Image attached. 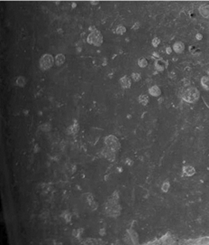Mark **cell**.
Listing matches in <instances>:
<instances>
[{
	"label": "cell",
	"instance_id": "cell-13",
	"mask_svg": "<svg viewBox=\"0 0 209 245\" xmlns=\"http://www.w3.org/2000/svg\"><path fill=\"white\" fill-rule=\"evenodd\" d=\"M64 63H65V56L63 55V54H62V53L57 54L56 57H55V63H56V65L60 66V65H62Z\"/></svg>",
	"mask_w": 209,
	"mask_h": 245
},
{
	"label": "cell",
	"instance_id": "cell-4",
	"mask_svg": "<svg viewBox=\"0 0 209 245\" xmlns=\"http://www.w3.org/2000/svg\"><path fill=\"white\" fill-rule=\"evenodd\" d=\"M105 144L106 147H110L114 151H117L120 148V143L114 136H107L105 139Z\"/></svg>",
	"mask_w": 209,
	"mask_h": 245
},
{
	"label": "cell",
	"instance_id": "cell-6",
	"mask_svg": "<svg viewBox=\"0 0 209 245\" xmlns=\"http://www.w3.org/2000/svg\"><path fill=\"white\" fill-rule=\"evenodd\" d=\"M199 13L203 17L209 18V3L202 5L199 8Z\"/></svg>",
	"mask_w": 209,
	"mask_h": 245
},
{
	"label": "cell",
	"instance_id": "cell-28",
	"mask_svg": "<svg viewBox=\"0 0 209 245\" xmlns=\"http://www.w3.org/2000/svg\"><path fill=\"white\" fill-rule=\"evenodd\" d=\"M99 233H100V235H105V234H106V233H105V229H101Z\"/></svg>",
	"mask_w": 209,
	"mask_h": 245
},
{
	"label": "cell",
	"instance_id": "cell-9",
	"mask_svg": "<svg viewBox=\"0 0 209 245\" xmlns=\"http://www.w3.org/2000/svg\"><path fill=\"white\" fill-rule=\"evenodd\" d=\"M149 93L153 97H158V96H160V95L161 94V91H160V89L157 85H154V86L151 87L149 89Z\"/></svg>",
	"mask_w": 209,
	"mask_h": 245
},
{
	"label": "cell",
	"instance_id": "cell-3",
	"mask_svg": "<svg viewBox=\"0 0 209 245\" xmlns=\"http://www.w3.org/2000/svg\"><path fill=\"white\" fill-rule=\"evenodd\" d=\"M54 63V58L50 53H46L40 59V67L42 70H48Z\"/></svg>",
	"mask_w": 209,
	"mask_h": 245
},
{
	"label": "cell",
	"instance_id": "cell-25",
	"mask_svg": "<svg viewBox=\"0 0 209 245\" xmlns=\"http://www.w3.org/2000/svg\"><path fill=\"white\" fill-rule=\"evenodd\" d=\"M139 27H140V23H139V22H136L135 24L133 25V30H137V29L139 28Z\"/></svg>",
	"mask_w": 209,
	"mask_h": 245
},
{
	"label": "cell",
	"instance_id": "cell-33",
	"mask_svg": "<svg viewBox=\"0 0 209 245\" xmlns=\"http://www.w3.org/2000/svg\"><path fill=\"white\" fill-rule=\"evenodd\" d=\"M91 4H92V5H97V4H98V2H97V1L93 2V1H92V2H91Z\"/></svg>",
	"mask_w": 209,
	"mask_h": 245
},
{
	"label": "cell",
	"instance_id": "cell-10",
	"mask_svg": "<svg viewBox=\"0 0 209 245\" xmlns=\"http://www.w3.org/2000/svg\"><path fill=\"white\" fill-rule=\"evenodd\" d=\"M167 63H165L164 61L162 60H157L156 62H155V68H156V70L160 71V72H162L165 67H167Z\"/></svg>",
	"mask_w": 209,
	"mask_h": 245
},
{
	"label": "cell",
	"instance_id": "cell-23",
	"mask_svg": "<svg viewBox=\"0 0 209 245\" xmlns=\"http://www.w3.org/2000/svg\"><path fill=\"white\" fill-rule=\"evenodd\" d=\"M160 40L158 37H154V38L152 39V45H153L154 47H158L159 44H160Z\"/></svg>",
	"mask_w": 209,
	"mask_h": 245
},
{
	"label": "cell",
	"instance_id": "cell-7",
	"mask_svg": "<svg viewBox=\"0 0 209 245\" xmlns=\"http://www.w3.org/2000/svg\"><path fill=\"white\" fill-rule=\"evenodd\" d=\"M119 83H120L121 86H122L124 89H129V88L131 87V84H132L131 80H130V78L128 77V76H124V77H122V78L120 79Z\"/></svg>",
	"mask_w": 209,
	"mask_h": 245
},
{
	"label": "cell",
	"instance_id": "cell-17",
	"mask_svg": "<svg viewBox=\"0 0 209 245\" xmlns=\"http://www.w3.org/2000/svg\"><path fill=\"white\" fill-rule=\"evenodd\" d=\"M147 64H148V62H147V60H146L145 58H140V59L138 60V65H139L140 67L144 68V67L147 66Z\"/></svg>",
	"mask_w": 209,
	"mask_h": 245
},
{
	"label": "cell",
	"instance_id": "cell-26",
	"mask_svg": "<svg viewBox=\"0 0 209 245\" xmlns=\"http://www.w3.org/2000/svg\"><path fill=\"white\" fill-rule=\"evenodd\" d=\"M171 52H172V48H171V47H167V49H166V53H167L168 54H170V53H171Z\"/></svg>",
	"mask_w": 209,
	"mask_h": 245
},
{
	"label": "cell",
	"instance_id": "cell-2",
	"mask_svg": "<svg viewBox=\"0 0 209 245\" xmlns=\"http://www.w3.org/2000/svg\"><path fill=\"white\" fill-rule=\"evenodd\" d=\"M87 43L89 44H93L95 46H100L103 44V36L98 30H95L89 33V35L87 38Z\"/></svg>",
	"mask_w": 209,
	"mask_h": 245
},
{
	"label": "cell",
	"instance_id": "cell-22",
	"mask_svg": "<svg viewBox=\"0 0 209 245\" xmlns=\"http://www.w3.org/2000/svg\"><path fill=\"white\" fill-rule=\"evenodd\" d=\"M40 128L41 129H43V131H50L51 130V124L50 123H44L43 125H42L41 127H40Z\"/></svg>",
	"mask_w": 209,
	"mask_h": 245
},
{
	"label": "cell",
	"instance_id": "cell-14",
	"mask_svg": "<svg viewBox=\"0 0 209 245\" xmlns=\"http://www.w3.org/2000/svg\"><path fill=\"white\" fill-rule=\"evenodd\" d=\"M139 102H140L141 105L146 106V105L148 104V102H149V97H148L147 95H145V94L140 95V97H139Z\"/></svg>",
	"mask_w": 209,
	"mask_h": 245
},
{
	"label": "cell",
	"instance_id": "cell-21",
	"mask_svg": "<svg viewBox=\"0 0 209 245\" xmlns=\"http://www.w3.org/2000/svg\"><path fill=\"white\" fill-rule=\"evenodd\" d=\"M62 216L63 218L65 219V221H66L67 222H70V220H71V215H70V213L68 212V211H66L65 213H63Z\"/></svg>",
	"mask_w": 209,
	"mask_h": 245
},
{
	"label": "cell",
	"instance_id": "cell-24",
	"mask_svg": "<svg viewBox=\"0 0 209 245\" xmlns=\"http://www.w3.org/2000/svg\"><path fill=\"white\" fill-rule=\"evenodd\" d=\"M132 78H133V80H134L135 81H138L141 80V74L138 73V72H133L132 74Z\"/></svg>",
	"mask_w": 209,
	"mask_h": 245
},
{
	"label": "cell",
	"instance_id": "cell-35",
	"mask_svg": "<svg viewBox=\"0 0 209 245\" xmlns=\"http://www.w3.org/2000/svg\"><path fill=\"white\" fill-rule=\"evenodd\" d=\"M208 73H209V69H208Z\"/></svg>",
	"mask_w": 209,
	"mask_h": 245
},
{
	"label": "cell",
	"instance_id": "cell-18",
	"mask_svg": "<svg viewBox=\"0 0 209 245\" xmlns=\"http://www.w3.org/2000/svg\"><path fill=\"white\" fill-rule=\"evenodd\" d=\"M128 233H129V234L131 235L132 240H133V242L136 243V242H138V235H137L135 233H134L133 230H129V231H128Z\"/></svg>",
	"mask_w": 209,
	"mask_h": 245
},
{
	"label": "cell",
	"instance_id": "cell-20",
	"mask_svg": "<svg viewBox=\"0 0 209 245\" xmlns=\"http://www.w3.org/2000/svg\"><path fill=\"white\" fill-rule=\"evenodd\" d=\"M168 188H170V182H168V181H165V182L163 183L162 186H161V190H162V192L166 193V192L168 191Z\"/></svg>",
	"mask_w": 209,
	"mask_h": 245
},
{
	"label": "cell",
	"instance_id": "cell-8",
	"mask_svg": "<svg viewBox=\"0 0 209 245\" xmlns=\"http://www.w3.org/2000/svg\"><path fill=\"white\" fill-rule=\"evenodd\" d=\"M172 49L174 50L175 53H182L184 52V50H185V45H184V44L182 42H176L173 44V48Z\"/></svg>",
	"mask_w": 209,
	"mask_h": 245
},
{
	"label": "cell",
	"instance_id": "cell-5",
	"mask_svg": "<svg viewBox=\"0 0 209 245\" xmlns=\"http://www.w3.org/2000/svg\"><path fill=\"white\" fill-rule=\"evenodd\" d=\"M114 152H116V151L113 150V149H111V148L108 147H104L103 150H102L103 156H105L106 158H107V159L110 160V161H114V158H116V154H114Z\"/></svg>",
	"mask_w": 209,
	"mask_h": 245
},
{
	"label": "cell",
	"instance_id": "cell-34",
	"mask_svg": "<svg viewBox=\"0 0 209 245\" xmlns=\"http://www.w3.org/2000/svg\"><path fill=\"white\" fill-rule=\"evenodd\" d=\"M34 150H35V152H36V151H38V146H37V145H36V146H35V147H34Z\"/></svg>",
	"mask_w": 209,
	"mask_h": 245
},
{
	"label": "cell",
	"instance_id": "cell-29",
	"mask_svg": "<svg viewBox=\"0 0 209 245\" xmlns=\"http://www.w3.org/2000/svg\"><path fill=\"white\" fill-rule=\"evenodd\" d=\"M89 30H90L91 32H93V31H95V30H97V29H96L95 26H90V27H89Z\"/></svg>",
	"mask_w": 209,
	"mask_h": 245
},
{
	"label": "cell",
	"instance_id": "cell-16",
	"mask_svg": "<svg viewBox=\"0 0 209 245\" xmlns=\"http://www.w3.org/2000/svg\"><path fill=\"white\" fill-rule=\"evenodd\" d=\"M26 83V80L24 76H19L17 77L16 79V84L19 86V87H24Z\"/></svg>",
	"mask_w": 209,
	"mask_h": 245
},
{
	"label": "cell",
	"instance_id": "cell-11",
	"mask_svg": "<svg viewBox=\"0 0 209 245\" xmlns=\"http://www.w3.org/2000/svg\"><path fill=\"white\" fill-rule=\"evenodd\" d=\"M183 173L187 176H191L195 173V170L192 166H185L183 167Z\"/></svg>",
	"mask_w": 209,
	"mask_h": 245
},
{
	"label": "cell",
	"instance_id": "cell-31",
	"mask_svg": "<svg viewBox=\"0 0 209 245\" xmlns=\"http://www.w3.org/2000/svg\"><path fill=\"white\" fill-rule=\"evenodd\" d=\"M127 164H130V165H133V161H129V159L127 160Z\"/></svg>",
	"mask_w": 209,
	"mask_h": 245
},
{
	"label": "cell",
	"instance_id": "cell-19",
	"mask_svg": "<svg viewBox=\"0 0 209 245\" xmlns=\"http://www.w3.org/2000/svg\"><path fill=\"white\" fill-rule=\"evenodd\" d=\"M125 32H126V28L123 25H119L116 30V33H118V35H123Z\"/></svg>",
	"mask_w": 209,
	"mask_h": 245
},
{
	"label": "cell",
	"instance_id": "cell-12",
	"mask_svg": "<svg viewBox=\"0 0 209 245\" xmlns=\"http://www.w3.org/2000/svg\"><path fill=\"white\" fill-rule=\"evenodd\" d=\"M78 124L77 123L76 121H75V123H74L72 126L69 127L68 129H67V133L70 134V135L76 134V133H78Z\"/></svg>",
	"mask_w": 209,
	"mask_h": 245
},
{
	"label": "cell",
	"instance_id": "cell-15",
	"mask_svg": "<svg viewBox=\"0 0 209 245\" xmlns=\"http://www.w3.org/2000/svg\"><path fill=\"white\" fill-rule=\"evenodd\" d=\"M201 84L204 87V89L209 91V78L207 76H204L201 79Z\"/></svg>",
	"mask_w": 209,
	"mask_h": 245
},
{
	"label": "cell",
	"instance_id": "cell-1",
	"mask_svg": "<svg viewBox=\"0 0 209 245\" xmlns=\"http://www.w3.org/2000/svg\"><path fill=\"white\" fill-rule=\"evenodd\" d=\"M200 97V92L197 88H189L183 93V100L187 102L194 103L198 101Z\"/></svg>",
	"mask_w": 209,
	"mask_h": 245
},
{
	"label": "cell",
	"instance_id": "cell-30",
	"mask_svg": "<svg viewBox=\"0 0 209 245\" xmlns=\"http://www.w3.org/2000/svg\"><path fill=\"white\" fill-rule=\"evenodd\" d=\"M153 56L157 57V58H160V55H159V54H158L157 53H153Z\"/></svg>",
	"mask_w": 209,
	"mask_h": 245
},
{
	"label": "cell",
	"instance_id": "cell-32",
	"mask_svg": "<svg viewBox=\"0 0 209 245\" xmlns=\"http://www.w3.org/2000/svg\"><path fill=\"white\" fill-rule=\"evenodd\" d=\"M76 5H77V4H76L75 2H74V3L72 4V8H75V6H76Z\"/></svg>",
	"mask_w": 209,
	"mask_h": 245
},
{
	"label": "cell",
	"instance_id": "cell-27",
	"mask_svg": "<svg viewBox=\"0 0 209 245\" xmlns=\"http://www.w3.org/2000/svg\"><path fill=\"white\" fill-rule=\"evenodd\" d=\"M195 38H197L198 40H202V38H203V35H202L201 33H198L197 36H195Z\"/></svg>",
	"mask_w": 209,
	"mask_h": 245
}]
</instances>
